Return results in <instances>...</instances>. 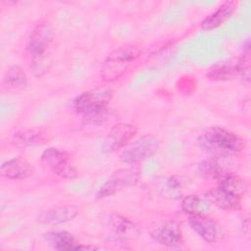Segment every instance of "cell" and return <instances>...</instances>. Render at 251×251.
<instances>
[{"mask_svg": "<svg viewBox=\"0 0 251 251\" xmlns=\"http://www.w3.org/2000/svg\"><path fill=\"white\" fill-rule=\"evenodd\" d=\"M198 146L215 157H231L244 150L246 142L238 134L220 126L204 130L197 139Z\"/></svg>", "mask_w": 251, "mask_h": 251, "instance_id": "obj_1", "label": "cell"}, {"mask_svg": "<svg viewBox=\"0 0 251 251\" xmlns=\"http://www.w3.org/2000/svg\"><path fill=\"white\" fill-rule=\"evenodd\" d=\"M138 46L128 43L122 45L108 54L102 62L100 75L105 81H115L124 75L140 56Z\"/></svg>", "mask_w": 251, "mask_h": 251, "instance_id": "obj_2", "label": "cell"}, {"mask_svg": "<svg viewBox=\"0 0 251 251\" xmlns=\"http://www.w3.org/2000/svg\"><path fill=\"white\" fill-rule=\"evenodd\" d=\"M240 76L246 83L250 82V52L249 49L243 55L215 65L207 72V77L215 81L231 80Z\"/></svg>", "mask_w": 251, "mask_h": 251, "instance_id": "obj_3", "label": "cell"}, {"mask_svg": "<svg viewBox=\"0 0 251 251\" xmlns=\"http://www.w3.org/2000/svg\"><path fill=\"white\" fill-rule=\"evenodd\" d=\"M112 98L113 91L108 88L84 91L75 99L74 108L82 117L92 115L107 110Z\"/></svg>", "mask_w": 251, "mask_h": 251, "instance_id": "obj_4", "label": "cell"}, {"mask_svg": "<svg viewBox=\"0 0 251 251\" xmlns=\"http://www.w3.org/2000/svg\"><path fill=\"white\" fill-rule=\"evenodd\" d=\"M148 231L157 243L166 247L180 248L184 243L181 227L173 219L153 222L149 226Z\"/></svg>", "mask_w": 251, "mask_h": 251, "instance_id": "obj_5", "label": "cell"}, {"mask_svg": "<svg viewBox=\"0 0 251 251\" xmlns=\"http://www.w3.org/2000/svg\"><path fill=\"white\" fill-rule=\"evenodd\" d=\"M40 163L44 168L62 178L74 179L77 176L75 168L69 164L68 154L58 148L49 147L45 149L40 156Z\"/></svg>", "mask_w": 251, "mask_h": 251, "instance_id": "obj_6", "label": "cell"}, {"mask_svg": "<svg viewBox=\"0 0 251 251\" xmlns=\"http://www.w3.org/2000/svg\"><path fill=\"white\" fill-rule=\"evenodd\" d=\"M139 180V172L136 169H119L100 186L97 197L106 198L136 185Z\"/></svg>", "mask_w": 251, "mask_h": 251, "instance_id": "obj_7", "label": "cell"}, {"mask_svg": "<svg viewBox=\"0 0 251 251\" xmlns=\"http://www.w3.org/2000/svg\"><path fill=\"white\" fill-rule=\"evenodd\" d=\"M187 222L191 229L208 243L220 242L226 236L224 227L207 215L189 216Z\"/></svg>", "mask_w": 251, "mask_h": 251, "instance_id": "obj_8", "label": "cell"}, {"mask_svg": "<svg viewBox=\"0 0 251 251\" xmlns=\"http://www.w3.org/2000/svg\"><path fill=\"white\" fill-rule=\"evenodd\" d=\"M159 148V140L153 135H144L133 142L131 146L121 154V161L125 164L135 165L150 158Z\"/></svg>", "mask_w": 251, "mask_h": 251, "instance_id": "obj_9", "label": "cell"}, {"mask_svg": "<svg viewBox=\"0 0 251 251\" xmlns=\"http://www.w3.org/2000/svg\"><path fill=\"white\" fill-rule=\"evenodd\" d=\"M54 38V30L47 23H40L31 30L26 44V50L32 60L45 57Z\"/></svg>", "mask_w": 251, "mask_h": 251, "instance_id": "obj_10", "label": "cell"}, {"mask_svg": "<svg viewBox=\"0 0 251 251\" xmlns=\"http://www.w3.org/2000/svg\"><path fill=\"white\" fill-rule=\"evenodd\" d=\"M137 127L135 125L120 123L113 126L106 135L102 150L104 152H116L127 146L130 141L135 137Z\"/></svg>", "mask_w": 251, "mask_h": 251, "instance_id": "obj_11", "label": "cell"}, {"mask_svg": "<svg viewBox=\"0 0 251 251\" xmlns=\"http://www.w3.org/2000/svg\"><path fill=\"white\" fill-rule=\"evenodd\" d=\"M107 223L115 237L121 241H133L139 235L137 226L131 220L119 213H111L108 216Z\"/></svg>", "mask_w": 251, "mask_h": 251, "instance_id": "obj_12", "label": "cell"}, {"mask_svg": "<svg viewBox=\"0 0 251 251\" xmlns=\"http://www.w3.org/2000/svg\"><path fill=\"white\" fill-rule=\"evenodd\" d=\"M33 166L24 157H16L4 162L0 168L1 176L14 180L25 179L32 176Z\"/></svg>", "mask_w": 251, "mask_h": 251, "instance_id": "obj_13", "label": "cell"}, {"mask_svg": "<svg viewBox=\"0 0 251 251\" xmlns=\"http://www.w3.org/2000/svg\"><path fill=\"white\" fill-rule=\"evenodd\" d=\"M237 8V2L233 0L225 1L222 3L213 13L208 15L200 25L201 29L203 30H212L220 25H222L224 23H226L227 20H229Z\"/></svg>", "mask_w": 251, "mask_h": 251, "instance_id": "obj_14", "label": "cell"}, {"mask_svg": "<svg viewBox=\"0 0 251 251\" xmlns=\"http://www.w3.org/2000/svg\"><path fill=\"white\" fill-rule=\"evenodd\" d=\"M206 199L211 204L224 211H238L241 209V197L218 185L207 192Z\"/></svg>", "mask_w": 251, "mask_h": 251, "instance_id": "obj_15", "label": "cell"}, {"mask_svg": "<svg viewBox=\"0 0 251 251\" xmlns=\"http://www.w3.org/2000/svg\"><path fill=\"white\" fill-rule=\"evenodd\" d=\"M78 214V210L74 205H65L51 208L42 211L38 217L37 222L42 225H59L75 219Z\"/></svg>", "mask_w": 251, "mask_h": 251, "instance_id": "obj_16", "label": "cell"}, {"mask_svg": "<svg viewBox=\"0 0 251 251\" xmlns=\"http://www.w3.org/2000/svg\"><path fill=\"white\" fill-rule=\"evenodd\" d=\"M46 241L55 250L59 251H71L80 249H92L93 247L83 246L75 238V236L65 230L49 231L44 234Z\"/></svg>", "mask_w": 251, "mask_h": 251, "instance_id": "obj_17", "label": "cell"}, {"mask_svg": "<svg viewBox=\"0 0 251 251\" xmlns=\"http://www.w3.org/2000/svg\"><path fill=\"white\" fill-rule=\"evenodd\" d=\"M227 158L229 157L212 156L208 159L202 160L197 167L198 174L204 178H212L216 180L223 174L231 171L228 166Z\"/></svg>", "mask_w": 251, "mask_h": 251, "instance_id": "obj_18", "label": "cell"}, {"mask_svg": "<svg viewBox=\"0 0 251 251\" xmlns=\"http://www.w3.org/2000/svg\"><path fill=\"white\" fill-rule=\"evenodd\" d=\"M216 181H217V185L220 186L221 188L228 192H231L241 198L247 192V188H248L247 183L243 178L237 176L233 171L223 174L216 179Z\"/></svg>", "mask_w": 251, "mask_h": 251, "instance_id": "obj_19", "label": "cell"}, {"mask_svg": "<svg viewBox=\"0 0 251 251\" xmlns=\"http://www.w3.org/2000/svg\"><path fill=\"white\" fill-rule=\"evenodd\" d=\"M180 207L181 210L189 216L208 215L211 211V203L196 194H189L182 197Z\"/></svg>", "mask_w": 251, "mask_h": 251, "instance_id": "obj_20", "label": "cell"}, {"mask_svg": "<svg viewBox=\"0 0 251 251\" xmlns=\"http://www.w3.org/2000/svg\"><path fill=\"white\" fill-rule=\"evenodd\" d=\"M13 142L17 146L28 147L45 143L46 138L42 131L37 128H22L13 134Z\"/></svg>", "mask_w": 251, "mask_h": 251, "instance_id": "obj_21", "label": "cell"}, {"mask_svg": "<svg viewBox=\"0 0 251 251\" xmlns=\"http://www.w3.org/2000/svg\"><path fill=\"white\" fill-rule=\"evenodd\" d=\"M156 191L167 199L177 200L182 198V184L176 176L163 177L157 182Z\"/></svg>", "mask_w": 251, "mask_h": 251, "instance_id": "obj_22", "label": "cell"}, {"mask_svg": "<svg viewBox=\"0 0 251 251\" xmlns=\"http://www.w3.org/2000/svg\"><path fill=\"white\" fill-rule=\"evenodd\" d=\"M26 75L20 66H11L4 73L2 84L7 89H22L26 85Z\"/></svg>", "mask_w": 251, "mask_h": 251, "instance_id": "obj_23", "label": "cell"}, {"mask_svg": "<svg viewBox=\"0 0 251 251\" xmlns=\"http://www.w3.org/2000/svg\"><path fill=\"white\" fill-rule=\"evenodd\" d=\"M242 229H243V233H245L246 236L250 235V221L248 218L244 219L242 222Z\"/></svg>", "mask_w": 251, "mask_h": 251, "instance_id": "obj_24", "label": "cell"}]
</instances>
